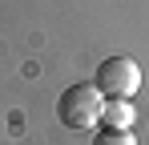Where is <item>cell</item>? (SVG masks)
Wrapping results in <instances>:
<instances>
[{
  "mask_svg": "<svg viewBox=\"0 0 149 145\" xmlns=\"http://www.w3.org/2000/svg\"><path fill=\"white\" fill-rule=\"evenodd\" d=\"M101 109H105V97L97 93L93 81H77L56 97V121L65 129H77V133L101 125Z\"/></svg>",
  "mask_w": 149,
  "mask_h": 145,
  "instance_id": "cell-1",
  "label": "cell"
},
{
  "mask_svg": "<svg viewBox=\"0 0 149 145\" xmlns=\"http://www.w3.org/2000/svg\"><path fill=\"white\" fill-rule=\"evenodd\" d=\"M93 85H97V93L105 101H129L141 89V65L133 56H125V52L105 56L97 65V72H93Z\"/></svg>",
  "mask_w": 149,
  "mask_h": 145,
  "instance_id": "cell-2",
  "label": "cell"
},
{
  "mask_svg": "<svg viewBox=\"0 0 149 145\" xmlns=\"http://www.w3.org/2000/svg\"><path fill=\"white\" fill-rule=\"evenodd\" d=\"M133 105L129 101H105V109H101V125L105 129H133Z\"/></svg>",
  "mask_w": 149,
  "mask_h": 145,
  "instance_id": "cell-3",
  "label": "cell"
},
{
  "mask_svg": "<svg viewBox=\"0 0 149 145\" xmlns=\"http://www.w3.org/2000/svg\"><path fill=\"white\" fill-rule=\"evenodd\" d=\"M93 145H137V137H133V129H101Z\"/></svg>",
  "mask_w": 149,
  "mask_h": 145,
  "instance_id": "cell-4",
  "label": "cell"
}]
</instances>
